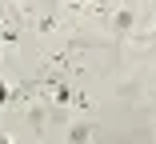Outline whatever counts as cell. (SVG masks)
<instances>
[{"mask_svg":"<svg viewBox=\"0 0 156 144\" xmlns=\"http://www.w3.org/2000/svg\"><path fill=\"white\" fill-rule=\"evenodd\" d=\"M0 144H12V140H8V136H0Z\"/></svg>","mask_w":156,"mask_h":144,"instance_id":"cell-2","label":"cell"},{"mask_svg":"<svg viewBox=\"0 0 156 144\" xmlns=\"http://www.w3.org/2000/svg\"><path fill=\"white\" fill-rule=\"evenodd\" d=\"M8 100V84H0V104H4Z\"/></svg>","mask_w":156,"mask_h":144,"instance_id":"cell-1","label":"cell"}]
</instances>
